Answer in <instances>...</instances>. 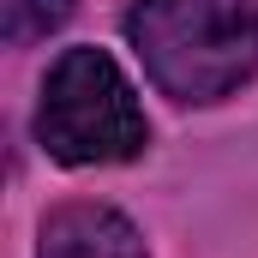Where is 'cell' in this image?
Wrapping results in <instances>:
<instances>
[{
    "label": "cell",
    "instance_id": "cell-1",
    "mask_svg": "<svg viewBox=\"0 0 258 258\" xmlns=\"http://www.w3.org/2000/svg\"><path fill=\"white\" fill-rule=\"evenodd\" d=\"M126 36L174 102H222L258 72V0H138Z\"/></svg>",
    "mask_w": 258,
    "mask_h": 258
},
{
    "label": "cell",
    "instance_id": "cell-4",
    "mask_svg": "<svg viewBox=\"0 0 258 258\" xmlns=\"http://www.w3.org/2000/svg\"><path fill=\"white\" fill-rule=\"evenodd\" d=\"M72 6H78V0H0V36H6L12 48L42 42L48 30H60L66 18H72Z\"/></svg>",
    "mask_w": 258,
    "mask_h": 258
},
{
    "label": "cell",
    "instance_id": "cell-2",
    "mask_svg": "<svg viewBox=\"0 0 258 258\" xmlns=\"http://www.w3.org/2000/svg\"><path fill=\"white\" fill-rule=\"evenodd\" d=\"M36 138L54 162L90 168V162L138 156L150 126H144V108L132 96L126 72L102 48H66L36 102Z\"/></svg>",
    "mask_w": 258,
    "mask_h": 258
},
{
    "label": "cell",
    "instance_id": "cell-3",
    "mask_svg": "<svg viewBox=\"0 0 258 258\" xmlns=\"http://www.w3.org/2000/svg\"><path fill=\"white\" fill-rule=\"evenodd\" d=\"M42 258H144V240L108 204H60L42 222Z\"/></svg>",
    "mask_w": 258,
    "mask_h": 258
}]
</instances>
